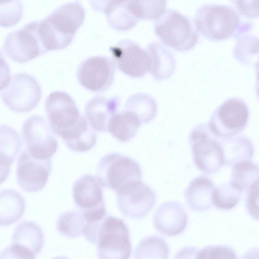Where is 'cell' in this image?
Wrapping results in <instances>:
<instances>
[{
	"mask_svg": "<svg viewBox=\"0 0 259 259\" xmlns=\"http://www.w3.org/2000/svg\"><path fill=\"white\" fill-rule=\"evenodd\" d=\"M83 235L96 245L101 259L128 258L132 251L129 229L122 219L106 214L100 220L87 222Z\"/></svg>",
	"mask_w": 259,
	"mask_h": 259,
	"instance_id": "1",
	"label": "cell"
},
{
	"mask_svg": "<svg viewBox=\"0 0 259 259\" xmlns=\"http://www.w3.org/2000/svg\"><path fill=\"white\" fill-rule=\"evenodd\" d=\"M85 15V10L79 3L70 2L39 20V34L47 51L67 47L83 23Z\"/></svg>",
	"mask_w": 259,
	"mask_h": 259,
	"instance_id": "2",
	"label": "cell"
},
{
	"mask_svg": "<svg viewBox=\"0 0 259 259\" xmlns=\"http://www.w3.org/2000/svg\"><path fill=\"white\" fill-rule=\"evenodd\" d=\"M197 30L206 38L220 41L238 38L249 32L252 25L242 22L233 8L225 5L208 4L200 7L194 19Z\"/></svg>",
	"mask_w": 259,
	"mask_h": 259,
	"instance_id": "3",
	"label": "cell"
},
{
	"mask_svg": "<svg viewBox=\"0 0 259 259\" xmlns=\"http://www.w3.org/2000/svg\"><path fill=\"white\" fill-rule=\"evenodd\" d=\"M189 143L193 162L201 171L213 174L225 164L222 139L212 134L207 125L194 127L189 135Z\"/></svg>",
	"mask_w": 259,
	"mask_h": 259,
	"instance_id": "4",
	"label": "cell"
},
{
	"mask_svg": "<svg viewBox=\"0 0 259 259\" xmlns=\"http://www.w3.org/2000/svg\"><path fill=\"white\" fill-rule=\"evenodd\" d=\"M142 174L137 161L115 152L103 156L97 170V176L102 185L116 193L131 182L142 180Z\"/></svg>",
	"mask_w": 259,
	"mask_h": 259,
	"instance_id": "5",
	"label": "cell"
},
{
	"mask_svg": "<svg viewBox=\"0 0 259 259\" xmlns=\"http://www.w3.org/2000/svg\"><path fill=\"white\" fill-rule=\"evenodd\" d=\"M154 24L157 36L166 45L180 52L188 51L196 45L198 36L190 20L175 10H168Z\"/></svg>",
	"mask_w": 259,
	"mask_h": 259,
	"instance_id": "6",
	"label": "cell"
},
{
	"mask_svg": "<svg viewBox=\"0 0 259 259\" xmlns=\"http://www.w3.org/2000/svg\"><path fill=\"white\" fill-rule=\"evenodd\" d=\"M1 97L11 110L24 113L37 106L41 97V91L33 76L26 73H18L13 75L1 88Z\"/></svg>",
	"mask_w": 259,
	"mask_h": 259,
	"instance_id": "7",
	"label": "cell"
},
{
	"mask_svg": "<svg viewBox=\"0 0 259 259\" xmlns=\"http://www.w3.org/2000/svg\"><path fill=\"white\" fill-rule=\"evenodd\" d=\"M249 116L246 103L240 99L231 98L214 111L207 126L210 132L218 138L232 137L245 129Z\"/></svg>",
	"mask_w": 259,
	"mask_h": 259,
	"instance_id": "8",
	"label": "cell"
},
{
	"mask_svg": "<svg viewBox=\"0 0 259 259\" xmlns=\"http://www.w3.org/2000/svg\"><path fill=\"white\" fill-rule=\"evenodd\" d=\"M3 49L7 57L19 63H26L47 52L39 35V20L9 33Z\"/></svg>",
	"mask_w": 259,
	"mask_h": 259,
	"instance_id": "9",
	"label": "cell"
},
{
	"mask_svg": "<svg viewBox=\"0 0 259 259\" xmlns=\"http://www.w3.org/2000/svg\"><path fill=\"white\" fill-rule=\"evenodd\" d=\"M72 196L76 208L87 222L100 220L106 214L102 185L97 177H79L73 184Z\"/></svg>",
	"mask_w": 259,
	"mask_h": 259,
	"instance_id": "10",
	"label": "cell"
},
{
	"mask_svg": "<svg viewBox=\"0 0 259 259\" xmlns=\"http://www.w3.org/2000/svg\"><path fill=\"white\" fill-rule=\"evenodd\" d=\"M52 131L41 116H31L25 120L22 126V137L30 155L39 159H47L55 154L58 143Z\"/></svg>",
	"mask_w": 259,
	"mask_h": 259,
	"instance_id": "11",
	"label": "cell"
},
{
	"mask_svg": "<svg viewBox=\"0 0 259 259\" xmlns=\"http://www.w3.org/2000/svg\"><path fill=\"white\" fill-rule=\"evenodd\" d=\"M118 209L125 217L141 219L153 207L156 196L152 188L142 180L131 182L116 193Z\"/></svg>",
	"mask_w": 259,
	"mask_h": 259,
	"instance_id": "12",
	"label": "cell"
},
{
	"mask_svg": "<svg viewBox=\"0 0 259 259\" xmlns=\"http://www.w3.org/2000/svg\"><path fill=\"white\" fill-rule=\"evenodd\" d=\"M44 244V234L39 226L31 221H23L15 227L11 243L2 251L0 258H34Z\"/></svg>",
	"mask_w": 259,
	"mask_h": 259,
	"instance_id": "13",
	"label": "cell"
},
{
	"mask_svg": "<svg viewBox=\"0 0 259 259\" xmlns=\"http://www.w3.org/2000/svg\"><path fill=\"white\" fill-rule=\"evenodd\" d=\"M45 109L53 132L59 137L75 126L82 116L72 98L63 91L51 93L46 100Z\"/></svg>",
	"mask_w": 259,
	"mask_h": 259,
	"instance_id": "14",
	"label": "cell"
},
{
	"mask_svg": "<svg viewBox=\"0 0 259 259\" xmlns=\"http://www.w3.org/2000/svg\"><path fill=\"white\" fill-rule=\"evenodd\" d=\"M109 51L115 66L125 74L140 78L149 71V53L135 42L129 40H121L111 47Z\"/></svg>",
	"mask_w": 259,
	"mask_h": 259,
	"instance_id": "15",
	"label": "cell"
},
{
	"mask_svg": "<svg viewBox=\"0 0 259 259\" xmlns=\"http://www.w3.org/2000/svg\"><path fill=\"white\" fill-rule=\"evenodd\" d=\"M115 73V64L105 56H97L84 60L78 66L77 77L85 89L100 93L111 85Z\"/></svg>",
	"mask_w": 259,
	"mask_h": 259,
	"instance_id": "16",
	"label": "cell"
},
{
	"mask_svg": "<svg viewBox=\"0 0 259 259\" xmlns=\"http://www.w3.org/2000/svg\"><path fill=\"white\" fill-rule=\"evenodd\" d=\"M51 169V158L37 159L24 150L19 155L17 163L18 184L25 192H38L46 185Z\"/></svg>",
	"mask_w": 259,
	"mask_h": 259,
	"instance_id": "17",
	"label": "cell"
},
{
	"mask_svg": "<svg viewBox=\"0 0 259 259\" xmlns=\"http://www.w3.org/2000/svg\"><path fill=\"white\" fill-rule=\"evenodd\" d=\"M188 215L183 206L178 202L170 201L161 204L153 217V225L160 233L175 236L185 230Z\"/></svg>",
	"mask_w": 259,
	"mask_h": 259,
	"instance_id": "18",
	"label": "cell"
},
{
	"mask_svg": "<svg viewBox=\"0 0 259 259\" xmlns=\"http://www.w3.org/2000/svg\"><path fill=\"white\" fill-rule=\"evenodd\" d=\"M120 101L117 96L105 98L96 96L86 103L84 114L92 128L99 132H108L109 121L118 110Z\"/></svg>",
	"mask_w": 259,
	"mask_h": 259,
	"instance_id": "19",
	"label": "cell"
},
{
	"mask_svg": "<svg viewBox=\"0 0 259 259\" xmlns=\"http://www.w3.org/2000/svg\"><path fill=\"white\" fill-rule=\"evenodd\" d=\"M213 182L207 177L200 176L194 178L185 190L184 196L188 206L191 210L202 212L212 205Z\"/></svg>",
	"mask_w": 259,
	"mask_h": 259,
	"instance_id": "20",
	"label": "cell"
},
{
	"mask_svg": "<svg viewBox=\"0 0 259 259\" xmlns=\"http://www.w3.org/2000/svg\"><path fill=\"white\" fill-rule=\"evenodd\" d=\"M94 131L86 118L82 115L78 123L60 137L71 150L84 152L91 150L96 143L97 137Z\"/></svg>",
	"mask_w": 259,
	"mask_h": 259,
	"instance_id": "21",
	"label": "cell"
},
{
	"mask_svg": "<svg viewBox=\"0 0 259 259\" xmlns=\"http://www.w3.org/2000/svg\"><path fill=\"white\" fill-rule=\"evenodd\" d=\"M150 59V72L158 80L166 79L173 74L176 62L171 52L157 42L149 45L147 49Z\"/></svg>",
	"mask_w": 259,
	"mask_h": 259,
	"instance_id": "22",
	"label": "cell"
},
{
	"mask_svg": "<svg viewBox=\"0 0 259 259\" xmlns=\"http://www.w3.org/2000/svg\"><path fill=\"white\" fill-rule=\"evenodd\" d=\"M22 143L18 133L11 127H1V183L9 174L11 165L21 150Z\"/></svg>",
	"mask_w": 259,
	"mask_h": 259,
	"instance_id": "23",
	"label": "cell"
},
{
	"mask_svg": "<svg viewBox=\"0 0 259 259\" xmlns=\"http://www.w3.org/2000/svg\"><path fill=\"white\" fill-rule=\"evenodd\" d=\"M129 0H108L104 5V13L110 26L113 29L124 31L134 27L139 19L135 17L128 7Z\"/></svg>",
	"mask_w": 259,
	"mask_h": 259,
	"instance_id": "24",
	"label": "cell"
},
{
	"mask_svg": "<svg viewBox=\"0 0 259 259\" xmlns=\"http://www.w3.org/2000/svg\"><path fill=\"white\" fill-rule=\"evenodd\" d=\"M225 163L228 166L245 160H251L254 153L251 141L244 136L221 138Z\"/></svg>",
	"mask_w": 259,
	"mask_h": 259,
	"instance_id": "25",
	"label": "cell"
},
{
	"mask_svg": "<svg viewBox=\"0 0 259 259\" xmlns=\"http://www.w3.org/2000/svg\"><path fill=\"white\" fill-rule=\"evenodd\" d=\"M0 194V224L10 225L22 217L25 209V199L13 189L3 190Z\"/></svg>",
	"mask_w": 259,
	"mask_h": 259,
	"instance_id": "26",
	"label": "cell"
},
{
	"mask_svg": "<svg viewBox=\"0 0 259 259\" xmlns=\"http://www.w3.org/2000/svg\"><path fill=\"white\" fill-rule=\"evenodd\" d=\"M141 123L135 114L126 110L112 116L108 124V132L118 141L126 142L136 135Z\"/></svg>",
	"mask_w": 259,
	"mask_h": 259,
	"instance_id": "27",
	"label": "cell"
},
{
	"mask_svg": "<svg viewBox=\"0 0 259 259\" xmlns=\"http://www.w3.org/2000/svg\"><path fill=\"white\" fill-rule=\"evenodd\" d=\"M237 38L233 50L234 58L242 64L256 67L259 64V37L244 34Z\"/></svg>",
	"mask_w": 259,
	"mask_h": 259,
	"instance_id": "28",
	"label": "cell"
},
{
	"mask_svg": "<svg viewBox=\"0 0 259 259\" xmlns=\"http://www.w3.org/2000/svg\"><path fill=\"white\" fill-rule=\"evenodd\" d=\"M125 109L135 114L142 123H145L155 117L157 107L154 98L148 94L139 93L127 99Z\"/></svg>",
	"mask_w": 259,
	"mask_h": 259,
	"instance_id": "29",
	"label": "cell"
},
{
	"mask_svg": "<svg viewBox=\"0 0 259 259\" xmlns=\"http://www.w3.org/2000/svg\"><path fill=\"white\" fill-rule=\"evenodd\" d=\"M232 167V184L242 192L259 180V165L251 160L238 162Z\"/></svg>",
	"mask_w": 259,
	"mask_h": 259,
	"instance_id": "30",
	"label": "cell"
},
{
	"mask_svg": "<svg viewBox=\"0 0 259 259\" xmlns=\"http://www.w3.org/2000/svg\"><path fill=\"white\" fill-rule=\"evenodd\" d=\"M166 0H129L128 7L138 19H159L165 12Z\"/></svg>",
	"mask_w": 259,
	"mask_h": 259,
	"instance_id": "31",
	"label": "cell"
},
{
	"mask_svg": "<svg viewBox=\"0 0 259 259\" xmlns=\"http://www.w3.org/2000/svg\"><path fill=\"white\" fill-rule=\"evenodd\" d=\"M87 221L79 210L63 212L57 222V229L63 235L70 238H77L83 234Z\"/></svg>",
	"mask_w": 259,
	"mask_h": 259,
	"instance_id": "32",
	"label": "cell"
},
{
	"mask_svg": "<svg viewBox=\"0 0 259 259\" xmlns=\"http://www.w3.org/2000/svg\"><path fill=\"white\" fill-rule=\"evenodd\" d=\"M169 248L163 238L157 236H151L142 239L137 245L135 258H167Z\"/></svg>",
	"mask_w": 259,
	"mask_h": 259,
	"instance_id": "33",
	"label": "cell"
},
{
	"mask_svg": "<svg viewBox=\"0 0 259 259\" xmlns=\"http://www.w3.org/2000/svg\"><path fill=\"white\" fill-rule=\"evenodd\" d=\"M242 191L231 182L214 187L212 192L213 204L222 210H230L235 207L240 201Z\"/></svg>",
	"mask_w": 259,
	"mask_h": 259,
	"instance_id": "34",
	"label": "cell"
},
{
	"mask_svg": "<svg viewBox=\"0 0 259 259\" xmlns=\"http://www.w3.org/2000/svg\"><path fill=\"white\" fill-rule=\"evenodd\" d=\"M23 12V5L20 0H1V27L7 28L16 25L21 20Z\"/></svg>",
	"mask_w": 259,
	"mask_h": 259,
	"instance_id": "35",
	"label": "cell"
},
{
	"mask_svg": "<svg viewBox=\"0 0 259 259\" xmlns=\"http://www.w3.org/2000/svg\"><path fill=\"white\" fill-rule=\"evenodd\" d=\"M196 258L204 259L236 258V252L232 248L224 245L205 247L197 251Z\"/></svg>",
	"mask_w": 259,
	"mask_h": 259,
	"instance_id": "36",
	"label": "cell"
},
{
	"mask_svg": "<svg viewBox=\"0 0 259 259\" xmlns=\"http://www.w3.org/2000/svg\"><path fill=\"white\" fill-rule=\"evenodd\" d=\"M246 208L252 218L259 221V180L247 190Z\"/></svg>",
	"mask_w": 259,
	"mask_h": 259,
	"instance_id": "37",
	"label": "cell"
},
{
	"mask_svg": "<svg viewBox=\"0 0 259 259\" xmlns=\"http://www.w3.org/2000/svg\"><path fill=\"white\" fill-rule=\"evenodd\" d=\"M240 14L249 19L259 18V0H231Z\"/></svg>",
	"mask_w": 259,
	"mask_h": 259,
	"instance_id": "38",
	"label": "cell"
},
{
	"mask_svg": "<svg viewBox=\"0 0 259 259\" xmlns=\"http://www.w3.org/2000/svg\"><path fill=\"white\" fill-rule=\"evenodd\" d=\"M108 0H90L92 9L98 12H102L103 7Z\"/></svg>",
	"mask_w": 259,
	"mask_h": 259,
	"instance_id": "39",
	"label": "cell"
},
{
	"mask_svg": "<svg viewBox=\"0 0 259 259\" xmlns=\"http://www.w3.org/2000/svg\"><path fill=\"white\" fill-rule=\"evenodd\" d=\"M256 67V84H255V91L257 97L259 100V64L255 67Z\"/></svg>",
	"mask_w": 259,
	"mask_h": 259,
	"instance_id": "40",
	"label": "cell"
}]
</instances>
